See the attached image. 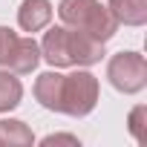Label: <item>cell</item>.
I'll use <instances>...</instances> for the list:
<instances>
[{"mask_svg": "<svg viewBox=\"0 0 147 147\" xmlns=\"http://www.w3.org/2000/svg\"><path fill=\"white\" fill-rule=\"evenodd\" d=\"M98 104V78L87 69H75L63 75V90H61V113L81 118L90 115Z\"/></svg>", "mask_w": 147, "mask_h": 147, "instance_id": "6da1fadb", "label": "cell"}, {"mask_svg": "<svg viewBox=\"0 0 147 147\" xmlns=\"http://www.w3.org/2000/svg\"><path fill=\"white\" fill-rule=\"evenodd\" d=\"M107 78L118 92H141L147 87V61L138 52H118L107 63Z\"/></svg>", "mask_w": 147, "mask_h": 147, "instance_id": "7a4b0ae2", "label": "cell"}, {"mask_svg": "<svg viewBox=\"0 0 147 147\" xmlns=\"http://www.w3.org/2000/svg\"><path fill=\"white\" fill-rule=\"evenodd\" d=\"M69 55L72 66H92L104 58V43L84 29H69Z\"/></svg>", "mask_w": 147, "mask_h": 147, "instance_id": "3957f363", "label": "cell"}, {"mask_svg": "<svg viewBox=\"0 0 147 147\" xmlns=\"http://www.w3.org/2000/svg\"><path fill=\"white\" fill-rule=\"evenodd\" d=\"M40 58L61 69V66H72V55H69V29L63 26H52L46 35H43V43H40Z\"/></svg>", "mask_w": 147, "mask_h": 147, "instance_id": "277c9868", "label": "cell"}, {"mask_svg": "<svg viewBox=\"0 0 147 147\" xmlns=\"http://www.w3.org/2000/svg\"><path fill=\"white\" fill-rule=\"evenodd\" d=\"M52 20V3L49 0H23L18 9V23L23 32H40Z\"/></svg>", "mask_w": 147, "mask_h": 147, "instance_id": "5b68a950", "label": "cell"}, {"mask_svg": "<svg viewBox=\"0 0 147 147\" xmlns=\"http://www.w3.org/2000/svg\"><path fill=\"white\" fill-rule=\"evenodd\" d=\"M61 90H63V75L55 69L38 75V81H35V98L43 110L61 113Z\"/></svg>", "mask_w": 147, "mask_h": 147, "instance_id": "8992f818", "label": "cell"}, {"mask_svg": "<svg viewBox=\"0 0 147 147\" xmlns=\"http://www.w3.org/2000/svg\"><path fill=\"white\" fill-rule=\"evenodd\" d=\"M38 63H40V43H35V38H18L6 66L18 75H29Z\"/></svg>", "mask_w": 147, "mask_h": 147, "instance_id": "52a82bcc", "label": "cell"}, {"mask_svg": "<svg viewBox=\"0 0 147 147\" xmlns=\"http://www.w3.org/2000/svg\"><path fill=\"white\" fill-rule=\"evenodd\" d=\"M78 29H84V32H90L95 40H101V43H107L113 35H115V29H118V20L113 18V12L107 9V6H101V3H95L92 6V12L87 15V20L78 26Z\"/></svg>", "mask_w": 147, "mask_h": 147, "instance_id": "ba28073f", "label": "cell"}, {"mask_svg": "<svg viewBox=\"0 0 147 147\" xmlns=\"http://www.w3.org/2000/svg\"><path fill=\"white\" fill-rule=\"evenodd\" d=\"M107 9L124 26H144L147 23V0H110Z\"/></svg>", "mask_w": 147, "mask_h": 147, "instance_id": "9c48e42d", "label": "cell"}, {"mask_svg": "<svg viewBox=\"0 0 147 147\" xmlns=\"http://www.w3.org/2000/svg\"><path fill=\"white\" fill-rule=\"evenodd\" d=\"M32 141H35V136L23 121H18V118L0 121V144L3 147H32Z\"/></svg>", "mask_w": 147, "mask_h": 147, "instance_id": "30bf717a", "label": "cell"}, {"mask_svg": "<svg viewBox=\"0 0 147 147\" xmlns=\"http://www.w3.org/2000/svg\"><path fill=\"white\" fill-rule=\"evenodd\" d=\"M95 3H98V0H61L58 15H61V20H63L66 26L78 29V26L87 20V15L92 12V6H95Z\"/></svg>", "mask_w": 147, "mask_h": 147, "instance_id": "8fae6325", "label": "cell"}, {"mask_svg": "<svg viewBox=\"0 0 147 147\" xmlns=\"http://www.w3.org/2000/svg\"><path fill=\"white\" fill-rule=\"evenodd\" d=\"M23 98V84L12 75V72L0 69V113H9L20 104Z\"/></svg>", "mask_w": 147, "mask_h": 147, "instance_id": "7c38bea8", "label": "cell"}, {"mask_svg": "<svg viewBox=\"0 0 147 147\" xmlns=\"http://www.w3.org/2000/svg\"><path fill=\"white\" fill-rule=\"evenodd\" d=\"M15 43H18V35H15L9 26H0V66H6V63H9Z\"/></svg>", "mask_w": 147, "mask_h": 147, "instance_id": "4fadbf2b", "label": "cell"}, {"mask_svg": "<svg viewBox=\"0 0 147 147\" xmlns=\"http://www.w3.org/2000/svg\"><path fill=\"white\" fill-rule=\"evenodd\" d=\"M144 115H147V107H136L130 113V133L136 141H144Z\"/></svg>", "mask_w": 147, "mask_h": 147, "instance_id": "5bb4252c", "label": "cell"}, {"mask_svg": "<svg viewBox=\"0 0 147 147\" xmlns=\"http://www.w3.org/2000/svg\"><path fill=\"white\" fill-rule=\"evenodd\" d=\"M40 144H43V147H52V144H78V138H75V136H61V133H58V136H46Z\"/></svg>", "mask_w": 147, "mask_h": 147, "instance_id": "9a60e30c", "label": "cell"}]
</instances>
